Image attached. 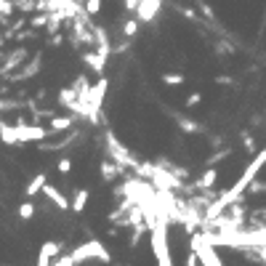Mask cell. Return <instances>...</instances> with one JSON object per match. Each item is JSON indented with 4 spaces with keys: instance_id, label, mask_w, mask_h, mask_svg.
<instances>
[{
    "instance_id": "1",
    "label": "cell",
    "mask_w": 266,
    "mask_h": 266,
    "mask_svg": "<svg viewBox=\"0 0 266 266\" xmlns=\"http://www.w3.org/2000/svg\"><path fill=\"white\" fill-rule=\"evenodd\" d=\"M107 155H109V160H115V163H120L122 168L136 170V173L141 170V165H144L141 160H136V157H133L125 147L120 144V141H117V136H115L112 130H107Z\"/></svg>"
},
{
    "instance_id": "2",
    "label": "cell",
    "mask_w": 266,
    "mask_h": 266,
    "mask_svg": "<svg viewBox=\"0 0 266 266\" xmlns=\"http://www.w3.org/2000/svg\"><path fill=\"white\" fill-rule=\"evenodd\" d=\"M72 258L78 261V266L83 261H91V258H96L99 263H109L112 261V253L104 248L99 240H88V242H83V245H78V248L72 250Z\"/></svg>"
},
{
    "instance_id": "3",
    "label": "cell",
    "mask_w": 266,
    "mask_h": 266,
    "mask_svg": "<svg viewBox=\"0 0 266 266\" xmlns=\"http://www.w3.org/2000/svg\"><path fill=\"white\" fill-rule=\"evenodd\" d=\"M107 85H109V80L101 78L96 85H91V91H88V122L91 125H96L99 117H101V101H104V93H107Z\"/></svg>"
},
{
    "instance_id": "4",
    "label": "cell",
    "mask_w": 266,
    "mask_h": 266,
    "mask_svg": "<svg viewBox=\"0 0 266 266\" xmlns=\"http://www.w3.org/2000/svg\"><path fill=\"white\" fill-rule=\"evenodd\" d=\"M16 133H19V144H27V141H45L51 136V128L32 125V122H19Z\"/></svg>"
},
{
    "instance_id": "5",
    "label": "cell",
    "mask_w": 266,
    "mask_h": 266,
    "mask_svg": "<svg viewBox=\"0 0 266 266\" xmlns=\"http://www.w3.org/2000/svg\"><path fill=\"white\" fill-rule=\"evenodd\" d=\"M160 8H163V0H141L139 8H136V19H139V22H144V24H149V22H155V19H157Z\"/></svg>"
},
{
    "instance_id": "6",
    "label": "cell",
    "mask_w": 266,
    "mask_h": 266,
    "mask_svg": "<svg viewBox=\"0 0 266 266\" xmlns=\"http://www.w3.org/2000/svg\"><path fill=\"white\" fill-rule=\"evenodd\" d=\"M40 61H43V53H35L30 61L24 64V70H19L16 75H6L11 83H19V80H30V78H35L37 72H40Z\"/></svg>"
},
{
    "instance_id": "7",
    "label": "cell",
    "mask_w": 266,
    "mask_h": 266,
    "mask_svg": "<svg viewBox=\"0 0 266 266\" xmlns=\"http://www.w3.org/2000/svg\"><path fill=\"white\" fill-rule=\"evenodd\" d=\"M122 173H125V168H122L120 163H115V160H104V163L99 165V176H101V181H107V184H112Z\"/></svg>"
},
{
    "instance_id": "8",
    "label": "cell",
    "mask_w": 266,
    "mask_h": 266,
    "mask_svg": "<svg viewBox=\"0 0 266 266\" xmlns=\"http://www.w3.org/2000/svg\"><path fill=\"white\" fill-rule=\"evenodd\" d=\"M75 117H78V115H64V117H51V120H48V128H51V136H59V133H66V130H75Z\"/></svg>"
},
{
    "instance_id": "9",
    "label": "cell",
    "mask_w": 266,
    "mask_h": 266,
    "mask_svg": "<svg viewBox=\"0 0 266 266\" xmlns=\"http://www.w3.org/2000/svg\"><path fill=\"white\" fill-rule=\"evenodd\" d=\"M43 194L51 200V203L59 208V211H72V203L66 200V194L64 192H59L56 186H51V184H45V189H43Z\"/></svg>"
},
{
    "instance_id": "10",
    "label": "cell",
    "mask_w": 266,
    "mask_h": 266,
    "mask_svg": "<svg viewBox=\"0 0 266 266\" xmlns=\"http://www.w3.org/2000/svg\"><path fill=\"white\" fill-rule=\"evenodd\" d=\"M59 250H61V245H59V242H53V240L43 242L40 253H37V266H51V261L56 258V253H59Z\"/></svg>"
},
{
    "instance_id": "11",
    "label": "cell",
    "mask_w": 266,
    "mask_h": 266,
    "mask_svg": "<svg viewBox=\"0 0 266 266\" xmlns=\"http://www.w3.org/2000/svg\"><path fill=\"white\" fill-rule=\"evenodd\" d=\"M83 64L88 66L91 72L104 75V64H107V59H104V56H101L99 51H96V53H93V51H85V53H83Z\"/></svg>"
},
{
    "instance_id": "12",
    "label": "cell",
    "mask_w": 266,
    "mask_h": 266,
    "mask_svg": "<svg viewBox=\"0 0 266 266\" xmlns=\"http://www.w3.org/2000/svg\"><path fill=\"white\" fill-rule=\"evenodd\" d=\"M45 184H48V173H45V170H43V173H35V176L30 178V184L24 186V194H27V197L40 194L43 189H45Z\"/></svg>"
},
{
    "instance_id": "13",
    "label": "cell",
    "mask_w": 266,
    "mask_h": 266,
    "mask_svg": "<svg viewBox=\"0 0 266 266\" xmlns=\"http://www.w3.org/2000/svg\"><path fill=\"white\" fill-rule=\"evenodd\" d=\"M24 59H27V48H16V51L6 59V64L0 66V75H8L11 70H16V66H22V64H24Z\"/></svg>"
},
{
    "instance_id": "14",
    "label": "cell",
    "mask_w": 266,
    "mask_h": 266,
    "mask_svg": "<svg viewBox=\"0 0 266 266\" xmlns=\"http://www.w3.org/2000/svg\"><path fill=\"white\" fill-rule=\"evenodd\" d=\"M0 141H3L6 147H16V144H19L16 125H11V122H3V120H0Z\"/></svg>"
},
{
    "instance_id": "15",
    "label": "cell",
    "mask_w": 266,
    "mask_h": 266,
    "mask_svg": "<svg viewBox=\"0 0 266 266\" xmlns=\"http://www.w3.org/2000/svg\"><path fill=\"white\" fill-rule=\"evenodd\" d=\"M173 120H176V125L181 128V133H203V125H200L197 120H189V117H184V115H173Z\"/></svg>"
},
{
    "instance_id": "16",
    "label": "cell",
    "mask_w": 266,
    "mask_h": 266,
    "mask_svg": "<svg viewBox=\"0 0 266 266\" xmlns=\"http://www.w3.org/2000/svg\"><path fill=\"white\" fill-rule=\"evenodd\" d=\"M216 181H218V170L211 165V168H208L205 173H203V176H200L197 181H194V189H203V192H205V189H211Z\"/></svg>"
},
{
    "instance_id": "17",
    "label": "cell",
    "mask_w": 266,
    "mask_h": 266,
    "mask_svg": "<svg viewBox=\"0 0 266 266\" xmlns=\"http://www.w3.org/2000/svg\"><path fill=\"white\" fill-rule=\"evenodd\" d=\"M88 189H78V192H75V197H72V213H83L85 211V205H88Z\"/></svg>"
},
{
    "instance_id": "18",
    "label": "cell",
    "mask_w": 266,
    "mask_h": 266,
    "mask_svg": "<svg viewBox=\"0 0 266 266\" xmlns=\"http://www.w3.org/2000/svg\"><path fill=\"white\" fill-rule=\"evenodd\" d=\"M48 19H51V14H48V11L35 14V16L30 19V27H32V30H45V27H48Z\"/></svg>"
},
{
    "instance_id": "19",
    "label": "cell",
    "mask_w": 266,
    "mask_h": 266,
    "mask_svg": "<svg viewBox=\"0 0 266 266\" xmlns=\"http://www.w3.org/2000/svg\"><path fill=\"white\" fill-rule=\"evenodd\" d=\"M14 6H16V11H22V14H35L37 11V0H14Z\"/></svg>"
},
{
    "instance_id": "20",
    "label": "cell",
    "mask_w": 266,
    "mask_h": 266,
    "mask_svg": "<svg viewBox=\"0 0 266 266\" xmlns=\"http://www.w3.org/2000/svg\"><path fill=\"white\" fill-rule=\"evenodd\" d=\"M184 75L181 72H163V83L165 85H184Z\"/></svg>"
},
{
    "instance_id": "21",
    "label": "cell",
    "mask_w": 266,
    "mask_h": 266,
    "mask_svg": "<svg viewBox=\"0 0 266 266\" xmlns=\"http://www.w3.org/2000/svg\"><path fill=\"white\" fill-rule=\"evenodd\" d=\"M32 216H35V205L32 203H22V205H19V218H22V221H30Z\"/></svg>"
},
{
    "instance_id": "22",
    "label": "cell",
    "mask_w": 266,
    "mask_h": 266,
    "mask_svg": "<svg viewBox=\"0 0 266 266\" xmlns=\"http://www.w3.org/2000/svg\"><path fill=\"white\" fill-rule=\"evenodd\" d=\"M139 19H128V22L125 24H122V35H125V37H133V35H136L139 32Z\"/></svg>"
},
{
    "instance_id": "23",
    "label": "cell",
    "mask_w": 266,
    "mask_h": 266,
    "mask_svg": "<svg viewBox=\"0 0 266 266\" xmlns=\"http://www.w3.org/2000/svg\"><path fill=\"white\" fill-rule=\"evenodd\" d=\"M101 11V0H85V14L88 16H99Z\"/></svg>"
},
{
    "instance_id": "24",
    "label": "cell",
    "mask_w": 266,
    "mask_h": 266,
    "mask_svg": "<svg viewBox=\"0 0 266 266\" xmlns=\"http://www.w3.org/2000/svg\"><path fill=\"white\" fill-rule=\"evenodd\" d=\"M229 155H232V149H221V152H216V155H211V157H208V165H218L221 160H226Z\"/></svg>"
},
{
    "instance_id": "25",
    "label": "cell",
    "mask_w": 266,
    "mask_h": 266,
    "mask_svg": "<svg viewBox=\"0 0 266 266\" xmlns=\"http://www.w3.org/2000/svg\"><path fill=\"white\" fill-rule=\"evenodd\" d=\"M51 266H78V261H75L72 253H70V255H59V258H53Z\"/></svg>"
},
{
    "instance_id": "26",
    "label": "cell",
    "mask_w": 266,
    "mask_h": 266,
    "mask_svg": "<svg viewBox=\"0 0 266 266\" xmlns=\"http://www.w3.org/2000/svg\"><path fill=\"white\" fill-rule=\"evenodd\" d=\"M141 237H144V226L139 224V226H133V234H130V242L128 245H130V248H136V245L141 242Z\"/></svg>"
},
{
    "instance_id": "27",
    "label": "cell",
    "mask_w": 266,
    "mask_h": 266,
    "mask_svg": "<svg viewBox=\"0 0 266 266\" xmlns=\"http://www.w3.org/2000/svg\"><path fill=\"white\" fill-rule=\"evenodd\" d=\"M242 144H245V152H250V155H253V152H258V149H255V141H253V136L248 130H242Z\"/></svg>"
},
{
    "instance_id": "28",
    "label": "cell",
    "mask_w": 266,
    "mask_h": 266,
    "mask_svg": "<svg viewBox=\"0 0 266 266\" xmlns=\"http://www.w3.org/2000/svg\"><path fill=\"white\" fill-rule=\"evenodd\" d=\"M56 170H59L61 176H66V173L72 170V160H70V157H61L59 163H56Z\"/></svg>"
},
{
    "instance_id": "29",
    "label": "cell",
    "mask_w": 266,
    "mask_h": 266,
    "mask_svg": "<svg viewBox=\"0 0 266 266\" xmlns=\"http://www.w3.org/2000/svg\"><path fill=\"white\" fill-rule=\"evenodd\" d=\"M200 101H203V93H189L186 96V109H194Z\"/></svg>"
},
{
    "instance_id": "30",
    "label": "cell",
    "mask_w": 266,
    "mask_h": 266,
    "mask_svg": "<svg viewBox=\"0 0 266 266\" xmlns=\"http://www.w3.org/2000/svg\"><path fill=\"white\" fill-rule=\"evenodd\" d=\"M248 192H250V194H263V192H266V184H263V181H253V184L248 186Z\"/></svg>"
},
{
    "instance_id": "31",
    "label": "cell",
    "mask_w": 266,
    "mask_h": 266,
    "mask_svg": "<svg viewBox=\"0 0 266 266\" xmlns=\"http://www.w3.org/2000/svg\"><path fill=\"white\" fill-rule=\"evenodd\" d=\"M157 266H173V258L165 255V258H157Z\"/></svg>"
},
{
    "instance_id": "32",
    "label": "cell",
    "mask_w": 266,
    "mask_h": 266,
    "mask_svg": "<svg viewBox=\"0 0 266 266\" xmlns=\"http://www.w3.org/2000/svg\"><path fill=\"white\" fill-rule=\"evenodd\" d=\"M216 83H221V85H229L232 78H226V75H221V78H216Z\"/></svg>"
},
{
    "instance_id": "33",
    "label": "cell",
    "mask_w": 266,
    "mask_h": 266,
    "mask_svg": "<svg viewBox=\"0 0 266 266\" xmlns=\"http://www.w3.org/2000/svg\"><path fill=\"white\" fill-rule=\"evenodd\" d=\"M128 266H130V263H128Z\"/></svg>"
}]
</instances>
